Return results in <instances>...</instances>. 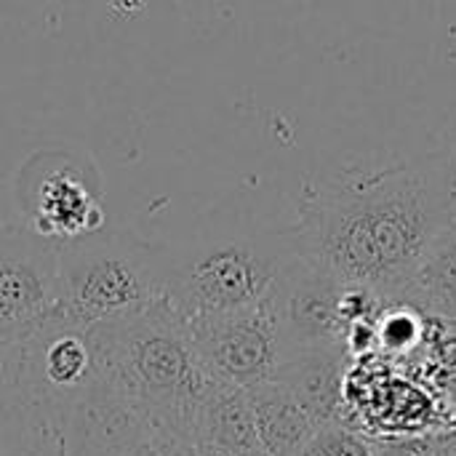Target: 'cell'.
I'll use <instances>...</instances> for the list:
<instances>
[{
  "mask_svg": "<svg viewBox=\"0 0 456 456\" xmlns=\"http://www.w3.org/2000/svg\"><path fill=\"white\" fill-rule=\"evenodd\" d=\"M390 302L409 305L425 318L456 321V216Z\"/></svg>",
  "mask_w": 456,
  "mask_h": 456,
  "instance_id": "12",
  "label": "cell"
},
{
  "mask_svg": "<svg viewBox=\"0 0 456 456\" xmlns=\"http://www.w3.org/2000/svg\"><path fill=\"white\" fill-rule=\"evenodd\" d=\"M345 286L321 265L297 251L289 254L267 294L278 323L281 358L307 347L345 345L347 326L339 313Z\"/></svg>",
  "mask_w": 456,
  "mask_h": 456,
  "instance_id": "7",
  "label": "cell"
},
{
  "mask_svg": "<svg viewBox=\"0 0 456 456\" xmlns=\"http://www.w3.org/2000/svg\"><path fill=\"white\" fill-rule=\"evenodd\" d=\"M171 456H224L214 449H206V446H176Z\"/></svg>",
  "mask_w": 456,
  "mask_h": 456,
  "instance_id": "18",
  "label": "cell"
},
{
  "mask_svg": "<svg viewBox=\"0 0 456 456\" xmlns=\"http://www.w3.org/2000/svg\"><path fill=\"white\" fill-rule=\"evenodd\" d=\"M374 456H425V438L398 441V444H377Z\"/></svg>",
  "mask_w": 456,
  "mask_h": 456,
  "instance_id": "15",
  "label": "cell"
},
{
  "mask_svg": "<svg viewBox=\"0 0 456 456\" xmlns=\"http://www.w3.org/2000/svg\"><path fill=\"white\" fill-rule=\"evenodd\" d=\"M29 224L56 243L91 235L104 227V211L83 176L69 168H51L35 182L29 200Z\"/></svg>",
  "mask_w": 456,
  "mask_h": 456,
  "instance_id": "8",
  "label": "cell"
},
{
  "mask_svg": "<svg viewBox=\"0 0 456 456\" xmlns=\"http://www.w3.org/2000/svg\"><path fill=\"white\" fill-rule=\"evenodd\" d=\"M192 347L214 382L251 387L273 379L281 363V337L270 299L219 315L187 321Z\"/></svg>",
  "mask_w": 456,
  "mask_h": 456,
  "instance_id": "6",
  "label": "cell"
},
{
  "mask_svg": "<svg viewBox=\"0 0 456 456\" xmlns=\"http://www.w3.org/2000/svg\"><path fill=\"white\" fill-rule=\"evenodd\" d=\"M428 318L401 302H385L374 318V339L382 353H414L425 339Z\"/></svg>",
  "mask_w": 456,
  "mask_h": 456,
  "instance_id": "13",
  "label": "cell"
},
{
  "mask_svg": "<svg viewBox=\"0 0 456 456\" xmlns=\"http://www.w3.org/2000/svg\"><path fill=\"white\" fill-rule=\"evenodd\" d=\"M347 361L350 353L345 345L307 347L283 355L273 379L286 385L321 428L326 422L342 419Z\"/></svg>",
  "mask_w": 456,
  "mask_h": 456,
  "instance_id": "9",
  "label": "cell"
},
{
  "mask_svg": "<svg viewBox=\"0 0 456 456\" xmlns=\"http://www.w3.org/2000/svg\"><path fill=\"white\" fill-rule=\"evenodd\" d=\"M425 456H456V433L425 438Z\"/></svg>",
  "mask_w": 456,
  "mask_h": 456,
  "instance_id": "16",
  "label": "cell"
},
{
  "mask_svg": "<svg viewBox=\"0 0 456 456\" xmlns=\"http://www.w3.org/2000/svg\"><path fill=\"white\" fill-rule=\"evenodd\" d=\"M291 251L289 232L230 235L168 251L163 299L184 321L251 307L270 294Z\"/></svg>",
  "mask_w": 456,
  "mask_h": 456,
  "instance_id": "4",
  "label": "cell"
},
{
  "mask_svg": "<svg viewBox=\"0 0 456 456\" xmlns=\"http://www.w3.org/2000/svg\"><path fill=\"white\" fill-rule=\"evenodd\" d=\"M248 403L256 422V436L262 454L299 456L310 436L318 430L307 409L294 398V393L278 379H265L246 387Z\"/></svg>",
  "mask_w": 456,
  "mask_h": 456,
  "instance_id": "11",
  "label": "cell"
},
{
  "mask_svg": "<svg viewBox=\"0 0 456 456\" xmlns=\"http://www.w3.org/2000/svg\"><path fill=\"white\" fill-rule=\"evenodd\" d=\"M456 216V155L428 152L307 187L289 230L299 256L390 302Z\"/></svg>",
  "mask_w": 456,
  "mask_h": 456,
  "instance_id": "1",
  "label": "cell"
},
{
  "mask_svg": "<svg viewBox=\"0 0 456 456\" xmlns=\"http://www.w3.org/2000/svg\"><path fill=\"white\" fill-rule=\"evenodd\" d=\"M454 155H456V150H454Z\"/></svg>",
  "mask_w": 456,
  "mask_h": 456,
  "instance_id": "20",
  "label": "cell"
},
{
  "mask_svg": "<svg viewBox=\"0 0 456 456\" xmlns=\"http://www.w3.org/2000/svg\"><path fill=\"white\" fill-rule=\"evenodd\" d=\"M259 456H267V454H259Z\"/></svg>",
  "mask_w": 456,
  "mask_h": 456,
  "instance_id": "19",
  "label": "cell"
},
{
  "mask_svg": "<svg viewBox=\"0 0 456 456\" xmlns=\"http://www.w3.org/2000/svg\"><path fill=\"white\" fill-rule=\"evenodd\" d=\"M377 444L363 433L353 430L345 419H334L321 425L299 456H374Z\"/></svg>",
  "mask_w": 456,
  "mask_h": 456,
  "instance_id": "14",
  "label": "cell"
},
{
  "mask_svg": "<svg viewBox=\"0 0 456 456\" xmlns=\"http://www.w3.org/2000/svg\"><path fill=\"white\" fill-rule=\"evenodd\" d=\"M168 248L131 232L96 230L59 243V321L72 329L120 318L163 299Z\"/></svg>",
  "mask_w": 456,
  "mask_h": 456,
  "instance_id": "3",
  "label": "cell"
},
{
  "mask_svg": "<svg viewBox=\"0 0 456 456\" xmlns=\"http://www.w3.org/2000/svg\"><path fill=\"white\" fill-rule=\"evenodd\" d=\"M96 379L166 446H192L200 403L214 385L190 339L187 321L155 299L86 329Z\"/></svg>",
  "mask_w": 456,
  "mask_h": 456,
  "instance_id": "2",
  "label": "cell"
},
{
  "mask_svg": "<svg viewBox=\"0 0 456 456\" xmlns=\"http://www.w3.org/2000/svg\"><path fill=\"white\" fill-rule=\"evenodd\" d=\"M192 446H206L224 456H259V436L248 393L235 385L214 382L200 403Z\"/></svg>",
  "mask_w": 456,
  "mask_h": 456,
  "instance_id": "10",
  "label": "cell"
},
{
  "mask_svg": "<svg viewBox=\"0 0 456 456\" xmlns=\"http://www.w3.org/2000/svg\"><path fill=\"white\" fill-rule=\"evenodd\" d=\"M59 321V243L0 222V350Z\"/></svg>",
  "mask_w": 456,
  "mask_h": 456,
  "instance_id": "5",
  "label": "cell"
},
{
  "mask_svg": "<svg viewBox=\"0 0 456 456\" xmlns=\"http://www.w3.org/2000/svg\"><path fill=\"white\" fill-rule=\"evenodd\" d=\"M144 3H147V0H110V5H112L118 13H123V16H134L136 11L144 8Z\"/></svg>",
  "mask_w": 456,
  "mask_h": 456,
  "instance_id": "17",
  "label": "cell"
}]
</instances>
